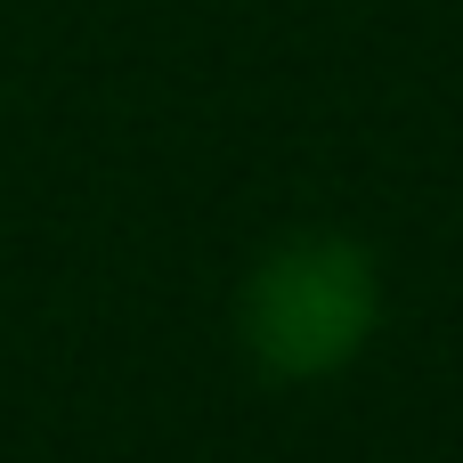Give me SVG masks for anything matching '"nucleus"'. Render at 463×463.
I'll return each instance as SVG.
<instances>
[{
  "instance_id": "obj_1",
  "label": "nucleus",
  "mask_w": 463,
  "mask_h": 463,
  "mask_svg": "<svg viewBox=\"0 0 463 463\" xmlns=\"http://www.w3.org/2000/svg\"><path fill=\"white\" fill-rule=\"evenodd\" d=\"M383 326V269L350 236H293L244 277V350L277 383H326L358 366Z\"/></svg>"
}]
</instances>
